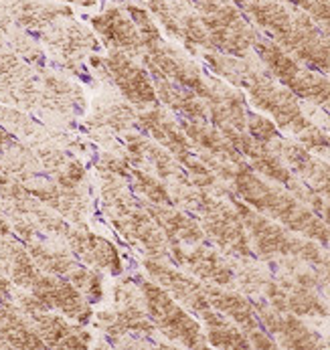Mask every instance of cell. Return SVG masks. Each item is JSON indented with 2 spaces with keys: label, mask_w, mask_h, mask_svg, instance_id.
I'll return each instance as SVG.
<instances>
[{
  "label": "cell",
  "mask_w": 330,
  "mask_h": 350,
  "mask_svg": "<svg viewBox=\"0 0 330 350\" xmlns=\"http://www.w3.org/2000/svg\"><path fill=\"white\" fill-rule=\"evenodd\" d=\"M63 241L79 263L110 273L112 278H120L124 273V257L118 245L86 225H71Z\"/></svg>",
  "instance_id": "13"
},
{
  "label": "cell",
  "mask_w": 330,
  "mask_h": 350,
  "mask_svg": "<svg viewBox=\"0 0 330 350\" xmlns=\"http://www.w3.org/2000/svg\"><path fill=\"white\" fill-rule=\"evenodd\" d=\"M39 41L41 47H45L51 55L53 63L75 77H86L84 61L101 51L97 35L90 27L77 23L73 16L57 21L43 33H39Z\"/></svg>",
  "instance_id": "8"
},
{
  "label": "cell",
  "mask_w": 330,
  "mask_h": 350,
  "mask_svg": "<svg viewBox=\"0 0 330 350\" xmlns=\"http://www.w3.org/2000/svg\"><path fill=\"white\" fill-rule=\"evenodd\" d=\"M33 296H37L51 310H57L59 314L67 316L69 320L88 326L94 320L92 304L86 300V296L67 280L51 273H41L37 282L29 288Z\"/></svg>",
  "instance_id": "15"
},
{
  "label": "cell",
  "mask_w": 330,
  "mask_h": 350,
  "mask_svg": "<svg viewBox=\"0 0 330 350\" xmlns=\"http://www.w3.org/2000/svg\"><path fill=\"white\" fill-rule=\"evenodd\" d=\"M205 292H207L209 304L217 312L227 316L231 322H236L245 334L262 326L257 320L253 301L247 300L245 296H241L237 292H225V290H221V286H213V284H205Z\"/></svg>",
  "instance_id": "32"
},
{
  "label": "cell",
  "mask_w": 330,
  "mask_h": 350,
  "mask_svg": "<svg viewBox=\"0 0 330 350\" xmlns=\"http://www.w3.org/2000/svg\"><path fill=\"white\" fill-rule=\"evenodd\" d=\"M318 267H320V271H318V273H320L322 282L330 284V255H322V259H320Z\"/></svg>",
  "instance_id": "44"
},
{
  "label": "cell",
  "mask_w": 330,
  "mask_h": 350,
  "mask_svg": "<svg viewBox=\"0 0 330 350\" xmlns=\"http://www.w3.org/2000/svg\"><path fill=\"white\" fill-rule=\"evenodd\" d=\"M285 288V308L296 316H329V306L314 290L294 284L288 278L278 280Z\"/></svg>",
  "instance_id": "36"
},
{
  "label": "cell",
  "mask_w": 330,
  "mask_h": 350,
  "mask_svg": "<svg viewBox=\"0 0 330 350\" xmlns=\"http://www.w3.org/2000/svg\"><path fill=\"white\" fill-rule=\"evenodd\" d=\"M136 128L146 136H150L154 142H158L162 148L170 152L183 164V168L196 158L194 146L187 138L181 122H177L166 109H162L158 105H152V107L138 111Z\"/></svg>",
  "instance_id": "16"
},
{
  "label": "cell",
  "mask_w": 330,
  "mask_h": 350,
  "mask_svg": "<svg viewBox=\"0 0 330 350\" xmlns=\"http://www.w3.org/2000/svg\"><path fill=\"white\" fill-rule=\"evenodd\" d=\"M0 273H4L16 288L29 290L43 271L21 239L0 235Z\"/></svg>",
  "instance_id": "29"
},
{
  "label": "cell",
  "mask_w": 330,
  "mask_h": 350,
  "mask_svg": "<svg viewBox=\"0 0 330 350\" xmlns=\"http://www.w3.org/2000/svg\"><path fill=\"white\" fill-rule=\"evenodd\" d=\"M88 65L103 81H110L134 107L146 109L158 103L152 75L144 65L134 61L132 55L124 51H110L107 55L95 53L88 59Z\"/></svg>",
  "instance_id": "7"
},
{
  "label": "cell",
  "mask_w": 330,
  "mask_h": 350,
  "mask_svg": "<svg viewBox=\"0 0 330 350\" xmlns=\"http://www.w3.org/2000/svg\"><path fill=\"white\" fill-rule=\"evenodd\" d=\"M99 178V202L105 219L118 231V235L132 247L142 251L144 257L166 259L170 257V245L154 219L144 208L142 200L126 185L124 178L97 170Z\"/></svg>",
  "instance_id": "2"
},
{
  "label": "cell",
  "mask_w": 330,
  "mask_h": 350,
  "mask_svg": "<svg viewBox=\"0 0 330 350\" xmlns=\"http://www.w3.org/2000/svg\"><path fill=\"white\" fill-rule=\"evenodd\" d=\"M274 150L288 164V168L306 180V187H310L316 195L330 204V166L327 162L312 156L308 148L302 144L290 142V140H276Z\"/></svg>",
  "instance_id": "22"
},
{
  "label": "cell",
  "mask_w": 330,
  "mask_h": 350,
  "mask_svg": "<svg viewBox=\"0 0 330 350\" xmlns=\"http://www.w3.org/2000/svg\"><path fill=\"white\" fill-rule=\"evenodd\" d=\"M0 349H47L31 320L14 301H0Z\"/></svg>",
  "instance_id": "28"
},
{
  "label": "cell",
  "mask_w": 330,
  "mask_h": 350,
  "mask_svg": "<svg viewBox=\"0 0 330 350\" xmlns=\"http://www.w3.org/2000/svg\"><path fill=\"white\" fill-rule=\"evenodd\" d=\"M257 320L264 330H268L276 342H280L283 349L308 350V349H325L327 345L320 340V336L310 330L296 314L292 312H278L268 301H253Z\"/></svg>",
  "instance_id": "18"
},
{
  "label": "cell",
  "mask_w": 330,
  "mask_h": 350,
  "mask_svg": "<svg viewBox=\"0 0 330 350\" xmlns=\"http://www.w3.org/2000/svg\"><path fill=\"white\" fill-rule=\"evenodd\" d=\"M243 10L296 61L330 75V35L310 18L308 12L292 10L276 0L251 2L243 6Z\"/></svg>",
  "instance_id": "1"
},
{
  "label": "cell",
  "mask_w": 330,
  "mask_h": 350,
  "mask_svg": "<svg viewBox=\"0 0 330 350\" xmlns=\"http://www.w3.org/2000/svg\"><path fill=\"white\" fill-rule=\"evenodd\" d=\"M142 294V304L150 316L156 332L166 340L185 349H207V336L201 322L175 300L162 286L152 280H136Z\"/></svg>",
  "instance_id": "4"
},
{
  "label": "cell",
  "mask_w": 330,
  "mask_h": 350,
  "mask_svg": "<svg viewBox=\"0 0 330 350\" xmlns=\"http://www.w3.org/2000/svg\"><path fill=\"white\" fill-rule=\"evenodd\" d=\"M201 320L205 322V336L209 347L229 350L251 349L245 332L215 308H211L205 316H201Z\"/></svg>",
  "instance_id": "34"
},
{
  "label": "cell",
  "mask_w": 330,
  "mask_h": 350,
  "mask_svg": "<svg viewBox=\"0 0 330 350\" xmlns=\"http://www.w3.org/2000/svg\"><path fill=\"white\" fill-rule=\"evenodd\" d=\"M16 142H18V138H16L14 134H10L6 128H2V126H0V156H2L6 150H10Z\"/></svg>",
  "instance_id": "43"
},
{
  "label": "cell",
  "mask_w": 330,
  "mask_h": 350,
  "mask_svg": "<svg viewBox=\"0 0 330 350\" xmlns=\"http://www.w3.org/2000/svg\"><path fill=\"white\" fill-rule=\"evenodd\" d=\"M12 301L23 310V314L31 320L47 349H67V350H84L90 349L94 342V336L90 330H86L84 324H77L69 320L67 316L59 312H51V308L45 306L37 296L25 290H14Z\"/></svg>",
  "instance_id": "9"
},
{
  "label": "cell",
  "mask_w": 330,
  "mask_h": 350,
  "mask_svg": "<svg viewBox=\"0 0 330 350\" xmlns=\"http://www.w3.org/2000/svg\"><path fill=\"white\" fill-rule=\"evenodd\" d=\"M59 2H63V4H75V6H81V8H92L99 0H59Z\"/></svg>",
  "instance_id": "45"
},
{
  "label": "cell",
  "mask_w": 330,
  "mask_h": 350,
  "mask_svg": "<svg viewBox=\"0 0 330 350\" xmlns=\"http://www.w3.org/2000/svg\"><path fill=\"white\" fill-rule=\"evenodd\" d=\"M39 92V67H33L8 47L0 49V101L23 111H37Z\"/></svg>",
  "instance_id": "11"
},
{
  "label": "cell",
  "mask_w": 330,
  "mask_h": 350,
  "mask_svg": "<svg viewBox=\"0 0 330 350\" xmlns=\"http://www.w3.org/2000/svg\"><path fill=\"white\" fill-rule=\"evenodd\" d=\"M25 245L31 253V257L35 259V263L39 265V269L45 273H51V275L67 278L79 263L77 257L65 245H57L47 235L37 237L35 241H29Z\"/></svg>",
  "instance_id": "33"
},
{
  "label": "cell",
  "mask_w": 330,
  "mask_h": 350,
  "mask_svg": "<svg viewBox=\"0 0 330 350\" xmlns=\"http://www.w3.org/2000/svg\"><path fill=\"white\" fill-rule=\"evenodd\" d=\"M181 126L194 148H199L205 154H211L223 162H231V164L245 162L243 156L233 148V144L223 136L219 128L209 126L207 122H190V120H183Z\"/></svg>",
  "instance_id": "31"
},
{
  "label": "cell",
  "mask_w": 330,
  "mask_h": 350,
  "mask_svg": "<svg viewBox=\"0 0 330 350\" xmlns=\"http://www.w3.org/2000/svg\"><path fill=\"white\" fill-rule=\"evenodd\" d=\"M134 164L132 160L128 158V154L124 152H101L97 162H95V170H105L110 174H116L124 180H128L130 172H132Z\"/></svg>",
  "instance_id": "40"
},
{
  "label": "cell",
  "mask_w": 330,
  "mask_h": 350,
  "mask_svg": "<svg viewBox=\"0 0 330 350\" xmlns=\"http://www.w3.org/2000/svg\"><path fill=\"white\" fill-rule=\"evenodd\" d=\"M39 81L41 92L37 113L55 118L59 122H71L86 111V94L75 81L45 67H39Z\"/></svg>",
  "instance_id": "12"
},
{
  "label": "cell",
  "mask_w": 330,
  "mask_h": 350,
  "mask_svg": "<svg viewBox=\"0 0 330 350\" xmlns=\"http://www.w3.org/2000/svg\"><path fill=\"white\" fill-rule=\"evenodd\" d=\"M296 6L304 8V12H308L310 18L330 35V0H300Z\"/></svg>",
  "instance_id": "41"
},
{
  "label": "cell",
  "mask_w": 330,
  "mask_h": 350,
  "mask_svg": "<svg viewBox=\"0 0 330 350\" xmlns=\"http://www.w3.org/2000/svg\"><path fill=\"white\" fill-rule=\"evenodd\" d=\"M4 47H8V43H6V39H4V35L0 33V49H4Z\"/></svg>",
  "instance_id": "46"
},
{
  "label": "cell",
  "mask_w": 330,
  "mask_h": 350,
  "mask_svg": "<svg viewBox=\"0 0 330 350\" xmlns=\"http://www.w3.org/2000/svg\"><path fill=\"white\" fill-rule=\"evenodd\" d=\"M67 280L86 296V300L90 301L92 306L99 304L105 298V280H103V271L77 263L75 269L67 275Z\"/></svg>",
  "instance_id": "38"
},
{
  "label": "cell",
  "mask_w": 330,
  "mask_h": 350,
  "mask_svg": "<svg viewBox=\"0 0 330 350\" xmlns=\"http://www.w3.org/2000/svg\"><path fill=\"white\" fill-rule=\"evenodd\" d=\"M152 81L156 88L158 101H162L175 113L183 116V120H190V122H207L209 120L205 101L201 100L194 92H190L170 79H164L160 75H152Z\"/></svg>",
  "instance_id": "30"
},
{
  "label": "cell",
  "mask_w": 330,
  "mask_h": 350,
  "mask_svg": "<svg viewBox=\"0 0 330 350\" xmlns=\"http://www.w3.org/2000/svg\"><path fill=\"white\" fill-rule=\"evenodd\" d=\"M95 326L112 338L124 336H150L156 328L146 314V308L140 301L130 304H116L112 310H101L94 314Z\"/></svg>",
  "instance_id": "23"
},
{
  "label": "cell",
  "mask_w": 330,
  "mask_h": 350,
  "mask_svg": "<svg viewBox=\"0 0 330 350\" xmlns=\"http://www.w3.org/2000/svg\"><path fill=\"white\" fill-rule=\"evenodd\" d=\"M231 183L239 199L247 202L257 213L278 221L288 231L302 233L304 237L318 241L320 245H330L329 225L298 197L259 178L249 164L243 162L237 166Z\"/></svg>",
  "instance_id": "3"
},
{
  "label": "cell",
  "mask_w": 330,
  "mask_h": 350,
  "mask_svg": "<svg viewBox=\"0 0 330 350\" xmlns=\"http://www.w3.org/2000/svg\"><path fill=\"white\" fill-rule=\"evenodd\" d=\"M23 185L35 199L47 204L49 208H53L57 215H61L63 219H67L73 225H84L92 211V200L84 187L67 189V187L57 185L49 176L47 178L35 176L31 180H25Z\"/></svg>",
  "instance_id": "20"
},
{
  "label": "cell",
  "mask_w": 330,
  "mask_h": 350,
  "mask_svg": "<svg viewBox=\"0 0 330 350\" xmlns=\"http://www.w3.org/2000/svg\"><path fill=\"white\" fill-rule=\"evenodd\" d=\"M199 18L207 31L211 51L231 57H247L259 39V33L243 18L233 4H221L213 12L201 14Z\"/></svg>",
  "instance_id": "10"
},
{
  "label": "cell",
  "mask_w": 330,
  "mask_h": 350,
  "mask_svg": "<svg viewBox=\"0 0 330 350\" xmlns=\"http://www.w3.org/2000/svg\"><path fill=\"white\" fill-rule=\"evenodd\" d=\"M128 185L136 197L142 200L152 202V204H175L173 202V193L166 185V180L142 170V168H132L128 176Z\"/></svg>",
  "instance_id": "37"
},
{
  "label": "cell",
  "mask_w": 330,
  "mask_h": 350,
  "mask_svg": "<svg viewBox=\"0 0 330 350\" xmlns=\"http://www.w3.org/2000/svg\"><path fill=\"white\" fill-rule=\"evenodd\" d=\"M10 21L27 33H43L51 25L63 18H71L73 10L63 2L49 0H8Z\"/></svg>",
  "instance_id": "26"
},
{
  "label": "cell",
  "mask_w": 330,
  "mask_h": 350,
  "mask_svg": "<svg viewBox=\"0 0 330 350\" xmlns=\"http://www.w3.org/2000/svg\"><path fill=\"white\" fill-rule=\"evenodd\" d=\"M203 101L207 105L209 118L215 128L245 130V122H247L245 98L236 88H229L219 79H209V92Z\"/></svg>",
  "instance_id": "25"
},
{
  "label": "cell",
  "mask_w": 330,
  "mask_h": 350,
  "mask_svg": "<svg viewBox=\"0 0 330 350\" xmlns=\"http://www.w3.org/2000/svg\"><path fill=\"white\" fill-rule=\"evenodd\" d=\"M144 271L152 282L162 286L175 300L183 304L187 310L194 312L199 318L205 316L213 306L209 304L207 292H205V282H199L190 278L189 273L177 269L175 265L166 263L164 259H152L144 257L142 261Z\"/></svg>",
  "instance_id": "14"
},
{
  "label": "cell",
  "mask_w": 330,
  "mask_h": 350,
  "mask_svg": "<svg viewBox=\"0 0 330 350\" xmlns=\"http://www.w3.org/2000/svg\"><path fill=\"white\" fill-rule=\"evenodd\" d=\"M142 204L148 211V215L154 219L158 229L164 233V237L168 239V245L173 243L194 245V243L205 241L203 227L185 211L175 208V204H152L146 200H142Z\"/></svg>",
  "instance_id": "27"
},
{
  "label": "cell",
  "mask_w": 330,
  "mask_h": 350,
  "mask_svg": "<svg viewBox=\"0 0 330 350\" xmlns=\"http://www.w3.org/2000/svg\"><path fill=\"white\" fill-rule=\"evenodd\" d=\"M124 146L126 154L132 160V164L140 166L142 170L162 178V180H173V183H189L187 170L183 164L166 150L158 142H154L150 136L144 132H126L124 134Z\"/></svg>",
  "instance_id": "17"
},
{
  "label": "cell",
  "mask_w": 330,
  "mask_h": 350,
  "mask_svg": "<svg viewBox=\"0 0 330 350\" xmlns=\"http://www.w3.org/2000/svg\"><path fill=\"white\" fill-rule=\"evenodd\" d=\"M253 49L278 83L288 88L296 98L316 103L330 111V79L325 73L302 65L272 39L259 37Z\"/></svg>",
  "instance_id": "5"
},
{
  "label": "cell",
  "mask_w": 330,
  "mask_h": 350,
  "mask_svg": "<svg viewBox=\"0 0 330 350\" xmlns=\"http://www.w3.org/2000/svg\"><path fill=\"white\" fill-rule=\"evenodd\" d=\"M231 202L237 208V213L241 215L243 225H245L247 235H249V241L253 245V251L259 257H266V259L296 257V259H302L306 263H314V265L320 263L325 253L314 241H302V239L294 237L283 225L274 223L272 219L257 213L255 208H251L241 199H231Z\"/></svg>",
  "instance_id": "6"
},
{
  "label": "cell",
  "mask_w": 330,
  "mask_h": 350,
  "mask_svg": "<svg viewBox=\"0 0 330 350\" xmlns=\"http://www.w3.org/2000/svg\"><path fill=\"white\" fill-rule=\"evenodd\" d=\"M136 116L138 111L126 100H103L92 107L84 126L95 140L105 142L114 134H126L136 128Z\"/></svg>",
  "instance_id": "24"
},
{
  "label": "cell",
  "mask_w": 330,
  "mask_h": 350,
  "mask_svg": "<svg viewBox=\"0 0 330 350\" xmlns=\"http://www.w3.org/2000/svg\"><path fill=\"white\" fill-rule=\"evenodd\" d=\"M170 259L205 284L223 288L236 282V271L227 263V259H223L217 251H213L203 243H194L190 250H185V245L173 243Z\"/></svg>",
  "instance_id": "21"
},
{
  "label": "cell",
  "mask_w": 330,
  "mask_h": 350,
  "mask_svg": "<svg viewBox=\"0 0 330 350\" xmlns=\"http://www.w3.org/2000/svg\"><path fill=\"white\" fill-rule=\"evenodd\" d=\"M245 158H249V162H251L249 166L255 172H259L262 176H266V178H270V180H274L278 185H283V187L290 189V185L296 180L294 172L283 164V160L272 148V144L255 142V146L249 150V154Z\"/></svg>",
  "instance_id": "35"
},
{
  "label": "cell",
  "mask_w": 330,
  "mask_h": 350,
  "mask_svg": "<svg viewBox=\"0 0 330 350\" xmlns=\"http://www.w3.org/2000/svg\"><path fill=\"white\" fill-rule=\"evenodd\" d=\"M245 130L259 144H274L280 138V132H278L276 122L270 120V118H266V116H262V113H249L247 111Z\"/></svg>",
  "instance_id": "39"
},
{
  "label": "cell",
  "mask_w": 330,
  "mask_h": 350,
  "mask_svg": "<svg viewBox=\"0 0 330 350\" xmlns=\"http://www.w3.org/2000/svg\"><path fill=\"white\" fill-rule=\"evenodd\" d=\"M14 290V284L4 273H0V301H12Z\"/></svg>",
  "instance_id": "42"
},
{
  "label": "cell",
  "mask_w": 330,
  "mask_h": 350,
  "mask_svg": "<svg viewBox=\"0 0 330 350\" xmlns=\"http://www.w3.org/2000/svg\"><path fill=\"white\" fill-rule=\"evenodd\" d=\"M90 25L97 35L101 47L110 51H124L132 57L142 55L140 31L126 6H107L101 12L90 16Z\"/></svg>",
  "instance_id": "19"
},
{
  "label": "cell",
  "mask_w": 330,
  "mask_h": 350,
  "mask_svg": "<svg viewBox=\"0 0 330 350\" xmlns=\"http://www.w3.org/2000/svg\"><path fill=\"white\" fill-rule=\"evenodd\" d=\"M329 298H330V290H329Z\"/></svg>",
  "instance_id": "47"
}]
</instances>
